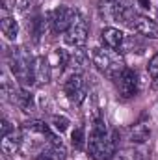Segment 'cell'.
I'll use <instances>...</instances> for the list:
<instances>
[{
	"instance_id": "1",
	"label": "cell",
	"mask_w": 158,
	"mask_h": 160,
	"mask_svg": "<svg viewBox=\"0 0 158 160\" xmlns=\"http://www.w3.org/2000/svg\"><path fill=\"white\" fill-rule=\"evenodd\" d=\"M93 160H114L117 153V132L108 128L104 116L99 108L91 110L89 118V136L86 145Z\"/></svg>"
},
{
	"instance_id": "2",
	"label": "cell",
	"mask_w": 158,
	"mask_h": 160,
	"mask_svg": "<svg viewBox=\"0 0 158 160\" xmlns=\"http://www.w3.org/2000/svg\"><path fill=\"white\" fill-rule=\"evenodd\" d=\"M34 60L24 47H11L7 52V63L13 78L19 82L22 88H30L36 84L34 77Z\"/></svg>"
},
{
	"instance_id": "3",
	"label": "cell",
	"mask_w": 158,
	"mask_h": 160,
	"mask_svg": "<svg viewBox=\"0 0 158 160\" xmlns=\"http://www.w3.org/2000/svg\"><path fill=\"white\" fill-rule=\"evenodd\" d=\"M91 63L102 73L106 75L108 78H116L119 73L126 67L121 54L112 50V48H106V47H97L91 50Z\"/></svg>"
},
{
	"instance_id": "4",
	"label": "cell",
	"mask_w": 158,
	"mask_h": 160,
	"mask_svg": "<svg viewBox=\"0 0 158 160\" xmlns=\"http://www.w3.org/2000/svg\"><path fill=\"white\" fill-rule=\"evenodd\" d=\"M99 13L106 21L121 22L126 26L138 11L132 0H99Z\"/></svg>"
},
{
	"instance_id": "5",
	"label": "cell",
	"mask_w": 158,
	"mask_h": 160,
	"mask_svg": "<svg viewBox=\"0 0 158 160\" xmlns=\"http://www.w3.org/2000/svg\"><path fill=\"white\" fill-rule=\"evenodd\" d=\"M78 17H80V13L73 6H58V8H54L47 15V21H48L50 32H54V34H65Z\"/></svg>"
},
{
	"instance_id": "6",
	"label": "cell",
	"mask_w": 158,
	"mask_h": 160,
	"mask_svg": "<svg viewBox=\"0 0 158 160\" xmlns=\"http://www.w3.org/2000/svg\"><path fill=\"white\" fill-rule=\"evenodd\" d=\"M63 93L73 104H82L87 99V82L84 78V73H69L63 80Z\"/></svg>"
},
{
	"instance_id": "7",
	"label": "cell",
	"mask_w": 158,
	"mask_h": 160,
	"mask_svg": "<svg viewBox=\"0 0 158 160\" xmlns=\"http://www.w3.org/2000/svg\"><path fill=\"white\" fill-rule=\"evenodd\" d=\"M116 84V89L121 95V99H132L138 95L140 91V78H138V73L130 67H125L117 77L114 78Z\"/></svg>"
},
{
	"instance_id": "8",
	"label": "cell",
	"mask_w": 158,
	"mask_h": 160,
	"mask_svg": "<svg viewBox=\"0 0 158 160\" xmlns=\"http://www.w3.org/2000/svg\"><path fill=\"white\" fill-rule=\"evenodd\" d=\"M87 38H89V24L84 17H78L73 26L63 34V41L67 47L78 50V48H84L86 43H87Z\"/></svg>"
},
{
	"instance_id": "9",
	"label": "cell",
	"mask_w": 158,
	"mask_h": 160,
	"mask_svg": "<svg viewBox=\"0 0 158 160\" xmlns=\"http://www.w3.org/2000/svg\"><path fill=\"white\" fill-rule=\"evenodd\" d=\"M126 26L138 36H143L147 39H158V22L143 13H136Z\"/></svg>"
},
{
	"instance_id": "10",
	"label": "cell",
	"mask_w": 158,
	"mask_h": 160,
	"mask_svg": "<svg viewBox=\"0 0 158 160\" xmlns=\"http://www.w3.org/2000/svg\"><path fill=\"white\" fill-rule=\"evenodd\" d=\"M101 41L106 48H112L119 54L125 52V43H126V34H123L116 26H106L101 30Z\"/></svg>"
},
{
	"instance_id": "11",
	"label": "cell",
	"mask_w": 158,
	"mask_h": 160,
	"mask_svg": "<svg viewBox=\"0 0 158 160\" xmlns=\"http://www.w3.org/2000/svg\"><path fill=\"white\" fill-rule=\"evenodd\" d=\"M54 75L52 65L48 62V56H36L34 60V77H36V84H47L50 82Z\"/></svg>"
},
{
	"instance_id": "12",
	"label": "cell",
	"mask_w": 158,
	"mask_h": 160,
	"mask_svg": "<svg viewBox=\"0 0 158 160\" xmlns=\"http://www.w3.org/2000/svg\"><path fill=\"white\" fill-rule=\"evenodd\" d=\"M0 30H2V36H4L7 41H15V39H17V34H19V24H17L15 17L7 11V8H6V6H2Z\"/></svg>"
},
{
	"instance_id": "13",
	"label": "cell",
	"mask_w": 158,
	"mask_h": 160,
	"mask_svg": "<svg viewBox=\"0 0 158 160\" xmlns=\"http://www.w3.org/2000/svg\"><path fill=\"white\" fill-rule=\"evenodd\" d=\"M22 142H24V136L21 130H13L6 136H2V149L6 155H15L21 151L22 147Z\"/></svg>"
},
{
	"instance_id": "14",
	"label": "cell",
	"mask_w": 158,
	"mask_h": 160,
	"mask_svg": "<svg viewBox=\"0 0 158 160\" xmlns=\"http://www.w3.org/2000/svg\"><path fill=\"white\" fill-rule=\"evenodd\" d=\"M149 138H151V128H149V125L143 123V121H140V123H136V125H132V127L128 128V140H130L132 145H141V143H145Z\"/></svg>"
},
{
	"instance_id": "15",
	"label": "cell",
	"mask_w": 158,
	"mask_h": 160,
	"mask_svg": "<svg viewBox=\"0 0 158 160\" xmlns=\"http://www.w3.org/2000/svg\"><path fill=\"white\" fill-rule=\"evenodd\" d=\"M69 54L63 50V48H54L50 54H48V62H50V65H52V71H63V69H67V65H69Z\"/></svg>"
},
{
	"instance_id": "16",
	"label": "cell",
	"mask_w": 158,
	"mask_h": 160,
	"mask_svg": "<svg viewBox=\"0 0 158 160\" xmlns=\"http://www.w3.org/2000/svg\"><path fill=\"white\" fill-rule=\"evenodd\" d=\"M143 149L140 145H130V147H125V149H119L116 153L114 160H143Z\"/></svg>"
},
{
	"instance_id": "17",
	"label": "cell",
	"mask_w": 158,
	"mask_h": 160,
	"mask_svg": "<svg viewBox=\"0 0 158 160\" xmlns=\"http://www.w3.org/2000/svg\"><path fill=\"white\" fill-rule=\"evenodd\" d=\"M71 140H73V145L77 147V149H84L86 145H87V136H86V128L80 125L77 127L75 130H73V136H71Z\"/></svg>"
},
{
	"instance_id": "18",
	"label": "cell",
	"mask_w": 158,
	"mask_h": 160,
	"mask_svg": "<svg viewBox=\"0 0 158 160\" xmlns=\"http://www.w3.org/2000/svg\"><path fill=\"white\" fill-rule=\"evenodd\" d=\"M36 4H37V0H15V2H13L15 9H17L19 13H22V15L32 13L34 8H36Z\"/></svg>"
},
{
	"instance_id": "19",
	"label": "cell",
	"mask_w": 158,
	"mask_h": 160,
	"mask_svg": "<svg viewBox=\"0 0 158 160\" xmlns=\"http://www.w3.org/2000/svg\"><path fill=\"white\" fill-rule=\"evenodd\" d=\"M36 160H62V158L58 157V153H56L54 149H50V147L47 145V147H43L39 151V155L36 157Z\"/></svg>"
},
{
	"instance_id": "20",
	"label": "cell",
	"mask_w": 158,
	"mask_h": 160,
	"mask_svg": "<svg viewBox=\"0 0 158 160\" xmlns=\"http://www.w3.org/2000/svg\"><path fill=\"white\" fill-rule=\"evenodd\" d=\"M147 73L153 77L155 80H158V52L149 60V65H147ZM155 88H158V84L155 86Z\"/></svg>"
},
{
	"instance_id": "21",
	"label": "cell",
	"mask_w": 158,
	"mask_h": 160,
	"mask_svg": "<svg viewBox=\"0 0 158 160\" xmlns=\"http://www.w3.org/2000/svg\"><path fill=\"white\" fill-rule=\"evenodd\" d=\"M52 125H54V128H56L58 132H63V130L69 127V119H67L65 116H54V118H52Z\"/></svg>"
},
{
	"instance_id": "22",
	"label": "cell",
	"mask_w": 158,
	"mask_h": 160,
	"mask_svg": "<svg viewBox=\"0 0 158 160\" xmlns=\"http://www.w3.org/2000/svg\"><path fill=\"white\" fill-rule=\"evenodd\" d=\"M15 130V127L9 123L7 119H2V136H6V134H9V132H13Z\"/></svg>"
},
{
	"instance_id": "23",
	"label": "cell",
	"mask_w": 158,
	"mask_h": 160,
	"mask_svg": "<svg viewBox=\"0 0 158 160\" xmlns=\"http://www.w3.org/2000/svg\"><path fill=\"white\" fill-rule=\"evenodd\" d=\"M141 4V8H149V0H138Z\"/></svg>"
}]
</instances>
